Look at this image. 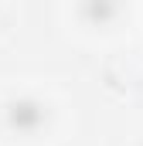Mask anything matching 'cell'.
Returning a JSON list of instances; mask_svg holds the SVG:
<instances>
[{
  "mask_svg": "<svg viewBox=\"0 0 143 146\" xmlns=\"http://www.w3.org/2000/svg\"><path fill=\"white\" fill-rule=\"evenodd\" d=\"M3 126L21 139H34L51 126V106L41 95H14L3 106Z\"/></svg>",
  "mask_w": 143,
  "mask_h": 146,
  "instance_id": "obj_1",
  "label": "cell"
},
{
  "mask_svg": "<svg viewBox=\"0 0 143 146\" xmlns=\"http://www.w3.org/2000/svg\"><path fill=\"white\" fill-rule=\"evenodd\" d=\"M140 146H143V143H140Z\"/></svg>",
  "mask_w": 143,
  "mask_h": 146,
  "instance_id": "obj_3",
  "label": "cell"
},
{
  "mask_svg": "<svg viewBox=\"0 0 143 146\" xmlns=\"http://www.w3.org/2000/svg\"><path fill=\"white\" fill-rule=\"evenodd\" d=\"M75 14L85 27L92 31H109L112 24H119L123 17V0H78Z\"/></svg>",
  "mask_w": 143,
  "mask_h": 146,
  "instance_id": "obj_2",
  "label": "cell"
}]
</instances>
